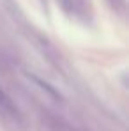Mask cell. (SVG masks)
Wrapping results in <instances>:
<instances>
[{
  "label": "cell",
  "mask_w": 129,
  "mask_h": 131,
  "mask_svg": "<svg viewBox=\"0 0 129 131\" xmlns=\"http://www.w3.org/2000/svg\"><path fill=\"white\" fill-rule=\"evenodd\" d=\"M0 110L2 112H13V106H11V103H9V99L5 97V94L0 90Z\"/></svg>",
  "instance_id": "6da1fadb"
}]
</instances>
